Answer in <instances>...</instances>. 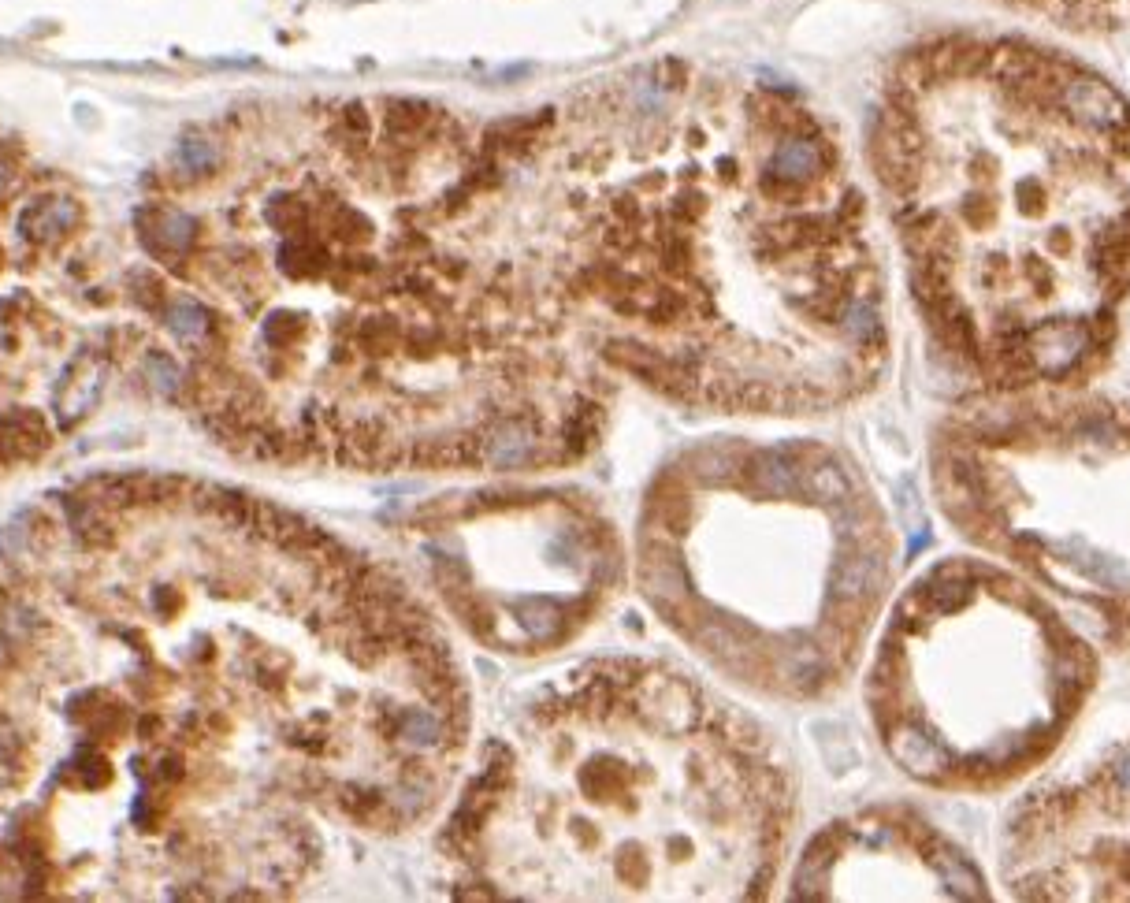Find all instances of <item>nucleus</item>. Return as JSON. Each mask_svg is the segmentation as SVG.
<instances>
[{
    "label": "nucleus",
    "instance_id": "nucleus-1",
    "mask_svg": "<svg viewBox=\"0 0 1130 903\" xmlns=\"http://www.w3.org/2000/svg\"><path fill=\"white\" fill-rule=\"evenodd\" d=\"M933 346L982 391L1086 387L1130 305V97L1026 38L896 60L870 127Z\"/></svg>",
    "mask_w": 1130,
    "mask_h": 903
},
{
    "label": "nucleus",
    "instance_id": "nucleus-2",
    "mask_svg": "<svg viewBox=\"0 0 1130 903\" xmlns=\"http://www.w3.org/2000/svg\"><path fill=\"white\" fill-rule=\"evenodd\" d=\"M796 825L774 740L666 662L599 658L487 744L443 851L499 900H759Z\"/></svg>",
    "mask_w": 1130,
    "mask_h": 903
},
{
    "label": "nucleus",
    "instance_id": "nucleus-3",
    "mask_svg": "<svg viewBox=\"0 0 1130 903\" xmlns=\"http://www.w3.org/2000/svg\"><path fill=\"white\" fill-rule=\"evenodd\" d=\"M636 576L722 677L811 703L859 666L893 591L896 528L833 446L718 443L651 487Z\"/></svg>",
    "mask_w": 1130,
    "mask_h": 903
},
{
    "label": "nucleus",
    "instance_id": "nucleus-4",
    "mask_svg": "<svg viewBox=\"0 0 1130 903\" xmlns=\"http://www.w3.org/2000/svg\"><path fill=\"white\" fill-rule=\"evenodd\" d=\"M1101 658L1056 602L986 558H945L885 617L867 710L893 766L937 792L993 796L1060 751Z\"/></svg>",
    "mask_w": 1130,
    "mask_h": 903
},
{
    "label": "nucleus",
    "instance_id": "nucleus-5",
    "mask_svg": "<svg viewBox=\"0 0 1130 903\" xmlns=\"http://www.w3.org/2000/svg\"><path fill=\"white\" fill-rule=\"evenodd\" d=\"M937 510L1130 658V406L1086 387L982 391L930 439Z\"/></svg>",
    "mask_w": 1130,
    "mask_h": 903
},
{
    "label": "nucleus",
    "instance_id": "nucleus-6",
    "mask_svg": "<svg viewBox=\"0 0 1130 903\" xmlns=\"http://www.w3.org/2000/svg\"><path fill=\"white\" fill-rule=\"evenodd\" d=\"M413 536L450 617L499 655L577 640L625 576L614 524L577 495H465L424 513Z\"/></svg>",
    "mask_w": 1130,
    "mask_h": 903
},
{
    "label": "nucleus",
    "instance_id": "nucleus-7",
    "mask_svg": "<svg viewBox=\"0 0 1130 903\" xmlns=\"http://www.w3.org/2000/svg\"><path fill=\"white\" fill-rule=\"evenodd\" d=\"M1000 881L1030 903H1130V736L1015 803Z\"/></svg>",
    "mask_w": 1130,
    "mask_h": 903
},
{
    "label": "nucleus",
    "instance_id": "nucleus-8",
    "mask_svg": "<svg viewBox=\"0 0 1130 903\" xmlns=\"http://www.w3.org/2000/svg\"><path fill=\"white\" fill-rule=\"evenodd\" d=\"M796 900H986V877L937 825L904 807L829 822L803 848Z\"/></svg>",
    "mask_w": 1130,
    "mask_h": 903
},
{
    "label": "nucleus",
    "instance_id": "nucleus-9",
    "mask_svg": "<svg viewBox=\"0 0 1130 903\" xmlns=\"http://www.w3.org/2000/svg\"><path fill=\"white\" fill-rule=\"evenodd\" d=\"M1000 4L1086 38L1119 34L1130 27V0H1000Z\"/></svg>",
    "mask_w": 1130,
    "mask_h": 903
},
{
    "label": "nucleus",
    "instance_id": "nucleus-10",
    "mask_svg": "<svg viewBox=\"0 0 1130 903\" xmlns=\"http://www.w3.org/2000/svg\"><path fill=\"white\" fill-rule=\"evenodd\" d=\"M149 242L153 249L168 253V257H186L190 249L198 246L201 238V220L186 209H153L149 212Z\"/></svg>",
    "mask_w": 1130,
    "mask_h": 903
},
{
    "label": "nucleus",
    "instance_id": "nucleus-11",
    "mask_svg": "<svg viewBox=\"0 0 1130 903\" xmlns=\"http://www.w3.org/2000/svg\"><path fill=\"white\" fill-rule=\"evenodd\" d=\"M79 220H82V209L71 197H45L38 205H27L19 227H23L30 238H38V242H53V238L75 231Z\"/></svg>",
    "mask_w": 1130,
    "mask_h": 903
},
{
    "label": "nucleus",
    "instance_id": "nucleus-12",
    "mask_svg": "<svg viewBox=\"0 0 1130 903\" xmlns=\"http://www.w3.org/2000/svg\"><path fill=\"white\" fill-rule=\"evenodd\" d=\"M220 164H224V149L209 134L190 131L175 145V168L183 171L186 179H209L220 171Z\"/></svg>",
    "mask_w": 1130,
    "mask_h": 903
},
{
    "label": "nucleus",
    "instance_id": "nucleus-13",
    "mask_svg": "<svg viewBox=\"0 0 1130 903\" xmlns=\"http://www.w3.org/2000/svg\"><path fill=\"white\" fill-rule=\"evenodd\" d=\"M12 160L4 157V153H0V194H4V190H8V186H12Z\"/></svg>",
    "mask_w": 1130,
    "mask_h": 903
},
{
    "label": "nucleus",
    "instance_id": "nucleus-14",
    "mask_svg": "<svg viewBox=\"0 0 1130 903\" xmlns=\"http://www.w3.org/2000/svg\"><path fill=\"white\" fill-rule=\"evenodd\" d=\"M0 658H4V643H0Z\"/></svg>",
    "mask_w": 1130,
    "mask_h": 903
}]
</instances>
